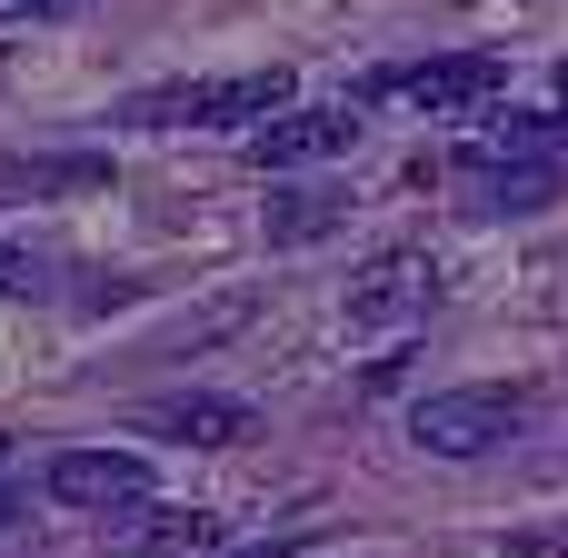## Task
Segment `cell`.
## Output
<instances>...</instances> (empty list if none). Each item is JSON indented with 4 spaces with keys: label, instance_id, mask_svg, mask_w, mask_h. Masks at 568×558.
Returning <instances> with one entry per match:
<instances>
[{
    "label": "cell",
    "instance_id": "obj_1",
    "mask_svg": "<svg viewBox=\"0 0 568 558\" xmlns=\"http://www.w3.org/2000/svg\"><path fill=\"white\" fill-rule=\"evenodd\" d=\"M290 100V70H220V80H170V90H140L130 120L140 130H200V120H270Z\"/></svg>",
    "mask_w": 568,
    "mask_h": 558
},
{
    "label": "cell",
    "instance_id": "obj_2",
    "mask_svg": "<svg viewBox=\"0 0 568 558\" xmlns=\"http://www.w3.org/2000/svg\"><path fill=\"white\" fill-rule=\"evenodd\" d=\"M519 389H429L419 409H409V439L429 449V459H489V449H509L519 439Z\"/></svg>",
    "mask_w": 568,
    "mask_h": 558
},
{
    "label": "cell",
    "instance_id": "obj_3",
    "mask_svg": "<svg viewBox=\"0 0 568 558\" xmlns=\"http://www.w3.org/2000/svg\"><path fill=\"white\" fill-rule=\"evenodd\" d=\"M359 130H369V120H359L349 100H310V110H300V100H280L270 120H250V140H240V150H250V170H320V160H349V150H359Z\"/></svg>",
    "mask_w": 568,
    "mask_h": 558
},
{
    "label": "cell",
    "instance_id": "obj_4",
    "mask_svg": "<svg viewBox=\"0 0 568 558\" xmlns=\"http://www.w3.org/2000/svg\"><path fill=\"white\" fill-rule=\"evenodd\" d=\"M509 80L499 50H449V60H409V70H369V100H399V110H429V120H459L479 110L489 90Z\"/></svg>",
    "mask_w": 568,
    "mask_h": 558
},
{
    "label": "cell",
    "instance_id": "obj_5",
    "mask_svg": "<svg viewBox=\"0 0 568 558\" xmlns=\"http://www.w3.org/2000/svg\"><path fill=\"white\" fill-rule=\"evenodd\" d=\"M50 499L90 509V519H130V509H150V459L140 449H60L50 459Z\"/></svg>",
    "mask_w": 568,
    "mask_h": 558
},
{
    "label": "cell",
    "instance_id": "obj_6",
    "mask_svg": "<svg viewBox=\"0 0 568 558\" xmlns=\"http://www.w3.org/2000/svg\"><path fill=\"white\" fill-rule=\"evenodd\" d=\"M429 300H439V270H429L419 250H389V260H369V270H359V290H349V329L429 319Z\"/></svg>",
    "mask_w": 568,
    "mask_h": 558
},
{
    "label": "cell",
    "instance_id": "obj_7",
    "mask_svg": "<svg viewBox=\"0 0 568 558\" xmlns=\"http://www.w3.org/2000/svg\"><path fill=\"white\" fill-rule=\"evenodd\" d=\"M140 439L240 449V439H250V409H240V399H210V389H190V399H150V409H140Z\"/></svg>",
    "mask_w": 568,
    "mask_h": 558
},
{
    "label": "cell",
    "instance_id": "obj_8",
    "mask_svg": "<svg viewBox=\"0 0 568 558\" xmlns=\"http://www.w3.org/2000/svg\"><path fill=\"white\" fill-rule=\"evenodd\" d=\"M559 130H568V120H529V110H509V120H489V130L459 140V180H479V170H519V160H559Z\"/></svg>",
    "mask_w": 568,
    "mask_h": 558
},
{
    "label": "cell",
    "instance_id": "obj_9",
    "mask_svg": "<svg viewBox=\"0 0 568 558\" xmlns=\"http://www.w3.org/2000/svg\"><path fill=\"white\" fill-rule=\"evenodd\" d=\"M469 190H479L469 210H539V200L559 190V160H519V170H479Z\"/></svg>",
    "mask_w": 568,
    "mask_h": 558
},
{
    "label": "cell",
    "instance_id": "obj_10",
    "mask_svg": "<svg viewBox=\"0 0 568 558\" xmlns=\"http://www.w3.org/2000/svg\"><path fill=\"white\" fill-rule=\"evenodd\" d=\"M329 220H339V210H329V200H290V210H280V220H270V240H320V230H329Z\"/></svg>",
    "mask_w": 568,
    "mask_h": 558
},
{
    "label": "cell",
    "instance_id": "obj_11",
    "mask_svg": "<svg viewBox=\"0 0 568 558\" xmlns=\"http://www.w3.org/2000/svg\"><path fill=\"white\" fill-rule=\"evenodd\" d=\"M0 290H10V300L40 290V260H30V250H0Z\"/></svg>",
    "mask_w": 568,
    "mask_h": 558
},
{
    "label": "cell",
    "instance_id": "obj_12",
    "mask_svg": "<svg viewBox=\"0 0 568 558\" xmlns=\"http://www.w3.org/2000/svg\"><path fill=\"white\" fill-rule=\"evenodd\" d=\"M300 549V529H290V539H270V549H240V558H290Z\"/></svg>",
    "mask_w": 568,
    "mask_h": 558
},
{
    "label": "cell",
    "instance_id": "obj_13",
    "mask_svg": "<svg viewBox=\"0 0 568 558\" xmlns=\"http://www.w3.org/2000/svg\"><path fill=\"white\" fill-rule=\"evenodd\" d=\"M0 10H70V0H0Z\"/></svg>",
    "mask_w": 568,
    "mask_h": 558
},
{
    "label": "cell",
    "instance_id": "obj_14",
    "mask_svg": "<svg viewBox=\"0 0 568 558\" xmlns=\"http://www.w3.org/2000/svg\"><path fill=\"white\" fill-rule=\"evenodd\" d=\"M10 519H20V509H10V489H0V539H10Z\"/></svg>",
    "mask_w": 568,
    "mask_h": 558
},
{
    "label": "cell",
    "instance_id": "obj_15",
    "mask_svg": "<svg viewBox=\"0 0 568 558\" xmlns=\"http://www.w3.org/2000/svg\"><path fill=\"white\" fill-rule=\"evenodd\" d=\"M559 110H568V70H559Z\"/></svg>",
    "mask_w": 568,
    "mask_h": 558
},
{
    "label": "cell",
    "instance_id": "obj_16",
    "mask_svg": "<svg viewBox=\"0 0 568 558\" xmlns=\"http://www.w3.org/2000/svg\"><path fill=\"white\" fill-rule=\"evenodd\" d=\"M0 469H10V439H0Z\"/></svg>",
    "mask_w": 568,
    "mask_h": 558
}]
</instances>
